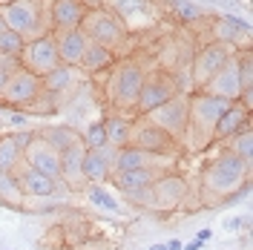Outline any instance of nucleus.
<instances>
[{
    "label": "nucleus",
    "instance_id": "f257e3e1",
    "mask_svg": "<svg viewBox=\"0 0 253 250\" xmlns=\"http://www.w3.org/2000/svg\"><path fill=\"white\" fill-rule=\"evenodd\" d=\"M248 184H251V170L230 150H224L202 172V204L219 207L233 199H242L248 193Z\"/></svg>",
    "mask_w": 253,
    "mask_h": 250
},
{
    "label": "nucleus",
    "instance_id": "f03ea898",
    "mask_svg": "<svg viewBox=\"0 0 253 250\" xmlns=\"http://www.w3.org/2000/svg\"><path fill=\"white\" fill-rule=\"evenodd\" d=\"M124 199L135 207L150 210V213H173L187 199V178L178 175V172H164L150 187L124 193Z\"/></svg>",
    "mask_w": 253,
    "mask_h": 250
},
{
    "label": "nucleus",
    "instance_id": "7ed1b4c3",
    "mask_svg": "<svg viewBox=\"0 0 253 250\" xmlns=\"http://www.w3.org/2000/svg\"><path fill=\"white\" fill-rule=\"evenodd\" d=\"M227 107H230V101L216 98V95H207V92L190 95V115H187V138H184V147L202 150L207 144H213L216 121L221 118V112L227 110Z\"/></svg>",
    "mask_w": 253,
    "mask_h": 250
},
{
    "label": "nucleus",
    "instance_id": "20e7f679",
    "mask_svg": "<svg viewBox=\"0 0 253 250\" xmlns=\"http://www.w3.org/2000/svg\"><path fill=\"white\" fill-rule=\"evenodd\" d=\"M0 15L6 20V29L17 32L23 41L41 38L49 32L46 0H12L0 9Z\"/></svg>",
    "mask_w": 253,
    "mask_h": 250
},
{
    "label": "nucleus",
    "instance_id": "39448f33",
    "mask_svg": "<svg viewBox=\"0 0 253 250\" xmlns=\"http://www.w3.org/2000/svg\"><path fill=\"white\" fill-rule=\"evenodd\" d=\"M144 81H147V69L135 61H121L115 66V72L110 75V83H107V95H110V104L118 112L132 110L135 101H138V92H141Z\"/></svg>",
    "mask_w": 253,
    "mask_h": 250
},
{
    "label": "nucleus",
    "instance_id": "423d86ee",
    "mask_svg": "<svg viewBox=\"0 0 253 250\" xmlns=\"http://www.w3.org/2000/svg\"><path fill=\"white\" fill-rule=\"evenodd\" d=\"M81 32L86 35L89 43H101L112 52H118V46L129 38L126 23L118 15H112L110 9H89L81 20Z\"/></svg>",
    "mask_w": 253,
    "mask_h": 250
},
{
    "label": "nucleus",
    "instance_id": "0eeeda50",
    "mask_svg": "<svg viewBox=\"0 0 253 250\" xmlns=\"http://www.w3.org/2000/svg\"><path fill=\"white\" fill-rule=\"evenodd\" d=\"M187 115H190V95L178 92L170 101H164L161 107H156L153 112H147L144 118H150L156 126H161L178 147H184V138H187Z\"/></svg>",
    "mask_w": 253,
    "mask_h": 250
},
{
    "label": "nucleus",
    "instance_id": "6e6552de",
    "mask_svg": "<svg viewBox=\"0 0 253 250\" xmlns=\"http://www.w3.org/2000/svg\"><path fill=\"white\" fill-rule=\"evenodd\" d=\"M17 61H20L23 69L35 72L38 78H43L52 69H58V66H61V58H58V46H55V35L46 32V35H41V38L26 41L23 49H20V55H17Z\"/></svg>",
    "mask_w": 253,
    "mask_h": 250
},
{
    "label": "nucleus",
    "instance_id": "1a4fd4ad",
    "mask_svg": "<svg viewBox=\"0 0 253 250\" xmlns=\"http://www.w3.org/2000/svg\"><path fill=\"white\" fill-rule=\"evenodd\" d=\"M135 150H147V153H161V156H178V144H175L161 126H156L150 118L138 115L129 124V144Z\"/></svg>",
    "mask_w": 253,
    "mask_h": 250
},
{
    "label": "nucleus",
    "instance_id": "9d476101",
    "mask_svg": "<svg viewBox=\"0 0 253 250\" xmlns=\"http://www.w3.org/2000/svg\"><path fill=\"white\" fill-rule=\"evenodd\" d=\"M233 55H236V49L227 46V43H219V41H213V43H207V46L199 49L196 58H193V69H190L193 89L199 92V89H202V86H205L207 81L213 78L221 66L233 58Z\"/></svg>",
    "mask_w": 253,
    "mask_h": 250
},
{
    "label": "nucleus",
    "instance_id": "9b49d317",
    "mask_svg": "<svg viewBox=\"0 0 253 250\" xmlns=\"http://www.w3.org/2000/svg\"><path fill=\"white\" fill-rule=\"evenodd\" d=\"M178 92H181V86L173 81V75H167V72L150 75V72H147V81H144L141 92H138V101H135L132 112H135V115H147V112H153L156 107H161L164 101H170V98L178 95Z\"/></svg>",
    "mask_w": 253,
    "mask_h": 250
},
{
    "label": "nucleus",
    "instance_id": "f8f14e48",
    "mask_svg": "<svg viewBox=\"0 0 253 250\" xmlns=\"http://www.w3.org/2000/svg\"><path fill=\"white\" fill-rule=\"evenodd\" d=\"M43 86H41V78L29 72V69H15L12 72V78L6 83V89H3V98H0V104L3 107H9V110H23L26 104H32L38 92H41Z\"/></svg>",
    "mask_w": 253,
    "mask_h": 250
},
{
    "label": "nucleus",
    "instance_id": "ddd939ff",
    "mask_svg": "<svg viewBox=\"0 0 253 250\" xmlns=\"http://www.w3.org/2000/svg\"><path fill=\"white\" fill-rule=\"evenodd\" d=\"M23 164L35 167L38 172H46L52 178L61 175V153H58L41 132H32L29 144L23 147Z\"/></svg>",
    "mask_w": 253,
    "mask_h": 250
},
{
    "label": "nucleus",
    "instance_id": "4468645a",
    "mask_svg": "<svg viewBox=\"0 0 253 250\" xmlns=\"http://www.w3.org/2000/svg\"><path fill=\"white\" fill-rule=\"evenodd\" d=\"M199 92H207V95H216V98H224V101H230V104H233V101H239V95H242V83H239L236 55L224 63V66H221V69H219V72H216L210 81H207Z\"/></svg>",
    "mask_w": 253,
    "mask_h": 250
},
{
    "label": "nucleus",
    "instance_id": "2eb2a0df",
    "mask_svg": "<svg viewBox=\"0 0 253 250\" xmlns=\"http://www.w3.org/2000/svg\"><path fill=\"white\" fill-rule=\"evenodd\" d=\"M84 156H86V147L84 141L69 144L66 150H61V175L58 181H63L69 190H81L86 187V178H84Z\"/></svg>",
    "mask_w": 253,
    "mask_h": 250
},
{
    "label": "nucleus",
    "instance_id": "dca6fc26",
    "mask_svg": "<svg viewBox=\"0 0 253 250\" xmlns=\"http://www.w3.org/2000/svg\"><path fill=\"white\" fill-rule=\"evenodd\" d=\"M115 153L118 150L110 147V144H104L98 150H86V156H84V178H86V184H104V181H110Z\"/></svg>",
    "mask_w": 253,
    "mask_h": 250
},
{
    "label": "nucleus",
    "instance_id": "f3484780",
    "mask_svg": "<svg viewBox=\"0 0 253 250\" xmlns=\"http://www.w3.org/2000/svg\"><path fill=\"white\" fill-rule=\"evenodd\" d=\"M15 178H17V184H20L26 199H49L58 190V178H52L46 172H38L29 164H20L15 170Z\"/></svg>",
    "mask_w": 253,
    "mask_h": 250
},
{
    "label": "nucleus",
    "instance_id": "a211bd4d",
    "mask_svg": "<svg viewBox=\"0 0 253 250\" xmlns=\"http://www.w3.org/2000/svg\"><path fill=\"white\" fill-rule=\"evenodd\" d=\"M213 35L219 43H227L233 49H251V26L233 15H219L213 20Z\"/></svg>",
    "mask_w": 253,
    "mask_h": 250
},
{
    "label": "nucleus",
    "instance_id": "6ab92c4d",
    "mask_svg": "<svg viewBox=\"0 0 253 250\" xmlns=\"http://www.w3.org/2000/svg\"><path fill=\"white\" fill-rule=\"evenodd\" d=\"M86 15L81 0H52L49 3V32L81 29V20Z\"/></svg>",
    "mask_w": 253,
    "mask_h": 250
},
{
    "label": "nucleus",
    "instance_id": "aec40b11",
    "mask_svg": "<svg viewBox=\"0 0 253 250\" xmlns=\"http://www.w3.org/2000/svg\"><path fill=\"white\" fill-rule=\"evenodd\" d=\"M55 35V46H58V58L63 66H72L78 69L81 58H84V49H86V35L81 29H66V32H52Z\"/></svg>",
    "mask_w": 253,
    "mask_h": 250
},
{
    "label": "nucleus",
    "instance_id": "412c9836",
    "mask_svg": "<svg viewBox=\"0 0 253 250\" xmlns=\"http://www.w3.org/2000/svg\"><path fill=\"white\" fill-rule=\"evenodd\" d=\"M245 126H251V112L245 110V107H239L236 101H233L227 110L221 112L219 121H216L213 141H230V138L239 132V129H245Z\"/></svg>",
    "mask_w": 253,
    "mask_h": 250
},
{
    "label": "nucleus",
    "instance_id": "4be33fe9",
    "mask_svg": "<svg viewBox=\"0 0 253 250\" xmlns=\"http://www.w3.org/2000/svg\"><path fill=\"white\" fill-rule=\"evenodd\" d=\"M115 61H118V52L101 46V43H86V49H84V58H81V63H78V69L89 72V75H95V72H104V69L115 66Z\"/></svg>",
    "mask_w": 253,
    "mask_h": 250
},
{
    "label": "nucleus",
    "instance_id": "5701e85b",
    "mask_svg": "<svg viewBox=\"0 0 253 250\" xmlns=\"http://www.w3.org/2000/svg\"><path fill=\"white\" fill-rule=\"evenodd\" d=\"M110 178L121 193H129V190L150 187V184L158 178V172H153V170H118V172H112Z\"/></svg>",
    "mask_w": 253,
    "mask_h": 250
},
{
    "label": "nucleus",
    "instance_id": "b1692460",
    "mask_svg": "<svg viewBox=\"0 0 253 250\" xmlns=\"http://www.w3.org/2000/svg\"><path fill=\"white\" fill-rule=\"evenodd\" d=\"M0 204L9 210H23L26 207V196L17 184L15 172H3L0 170Z\"/></svg>",
    "mask_w": 253,
    "mask_h": 250
},
{
    "label": "nucleus",
    "instance_id": "393cba45",
    "mask_svg": "<svg viewBox=\"0 0 253 250\" xmlns=\"http://www.w3.org/2000/svg\"><path fill=\"white\" fill-rule=\"evenodd\" d=\"M129 118L121 115V112H115L110 115L107 121H104V132H107V144L115 147V150H124L126 144H129Z\"/></svg>",
    "mask_w": 253,
    "mask_h": 250
},
{
    "label": "nucleus",
    "instance_id": "a878e982",
    "mask_svg": "<svg viewBox=\"0 0 253 250\" xmlns=\"http://www.w3.org/2000/svg\"><path fill=\"white\" fill-rule=\"evenodd\" d=\"M75 69L72 66H58V69H52L49 75H43L41 78V86H43V92L49 95H63L66 89H72V83H75Z\"/></svg>",
    "mask_w": 253,
    "mask_h": 250
},
{
    "label": "nucleus",
    "instance_id": "bb28decb",
    "mask_svg": "<svg viewBox=\"0 0 253 250\" xmlns=\"http://www.w3.org/2000/svg\"><path fill=\"white\" fill-rule=\"evenodd\" d=\"M104 9H110L112 15H118L126 23L129 17H135V15H150L153 12V3L150 0H107Z\"/></svg>",
    "mask_w": 253,
    "mask_h": 250
},
{
    "label": "nucleus",
    "instance_id": "cd10ccee",
    "mask_svg": "<svg viewBox=\"0 0 253 250\" xmlns=\"http://www.w3.org/2000/svg\"><path fill=\"white\" fill-rule=\"evenodd\" d=\"M230 153L253 172V126H245L239 129L236 135L230 138Z\"/></svg>",
    "mask_w": 253,
    "mask_h": 250
},
{
    "label": "nucleus",
    "instance_id": "c85d7f7f",
    "mask_svg": "<svg viewBox=\"0 0 253 250\" xmlns=\"http://www.w3.org/2000/svg\"><path fill=\"white\" fill-rule=\"evenodd\" d=\"M20 164H23V150L12 141V135H0V170L15 172Z\"/></svg>",
    "mask_w": 253,
    "mask_h": 250
},
{
    "label": "nucleus",
    "instance_id": "c756f323",
    "mask_svg": "<svg viewBox=\"0 0 253 250\" xmlns=\"http://www.w3.org/2000/svg\"><path fill=\"white\" fill-rule=\"evenodd\" d=\"M38 132H41V135H43L58 153L66 150L69 144H75V141L81 138V132L75 129V126H49V129H38Z\"/></svg>",
    "mask_w": 253,
    "mask_h": 250
},
{
    "label": "nucleus",
    "instance_id": "7c9ffc66",
    "mask_svg": "<svg viewBox=\"0 0 253 250\" xmlns=\"http://www.w3.org/2000/svg\"><path fill=\"white\" fill-rule=\"evenodd\" d=\"M236 66H239L242 89H253V52L251 49H236Z\"/></svg>",
    "mask_w": 253,
    "mask_h": 250
},
{
    "label": "nucleus",
    "instance_id": "2f4dec72",
    "mask_svg": "<svg viewBox=\"0 0 253 250\" xmlns=\"http://www.w3.org/2000/svg\"><path fill=\"white\" fill-rule=\"evenodd\" d=\"M81 141H84V147L86 150H98V147H104L107 144V132H104V121H98V124H89L84 132H81Z\"/></svg>",
    "mask_w": 253,
    "mask_h": 250
},
{
    "label": "nucleus",
    "instance_id": "473e14b6",
    "mask_svg": "<svg viewBox=\"0 0 253 250\" xmlns=\"http://www.w3.org/2000/svg\"><path fill=\"white\" fill-rule=\"evenodd\" d=\"M23 38L17 35V32H12V29H3L0 32V55H20V49H23Z\"/></svg>",
    "mask_w": 253,
    "mask_h": 250
},
{
    "label": "nucleus",
    "instance_id": "72a5a7b5",
    "mask_svg": "<svg viewBox=\"0 0 253 250\" xmlns=\"http://www.w3.org/2000/svg\"><path fill=\"white\" fill-rule=\"evenodd\" d=\"M15 69H20V61L15 55H0V98H3V89H6V83H9Z\"/></svg>",
    "mask_w": 253,
    "mask_h": 250
},
{
    "label": "nucleus",
    "instance_id": "f704fd0d",
    "mask_svg": "<svg viewBox=\"0 0 253 250\" xmlns=\"http://www.w3.org/2000/svg\"><path fill=\"white\" fill-rule=\"evenodd\" d=\"M86 187H89V199H92L95 204H101V207H107V210H118V202L110 199V196L98 187V184H86Z\"/></svg>",
    "mask_w": 253,
    "mask_h": 250
},
{
    "label": "nucleus",
    "instance_id": "c9c22d12",
    "mask_svg": "<svg viewBox=\"0 0 253 250\" xmlns=\"http://www.w3.org/2000/svg\"><path fill=\"white\" fill-rule=\"evenodd\" d=\"M29 138H32V132H12V141H15L20 150H23V147L29 144Z\"/></svg>",
    "mask_w": 253,
    "mask_h": 250
},
{
    "label": "nucleus",
    "instance_id": "e433bc0d",
    "mask_svg": "<svg viewBox=\"0 0 253 250\" xmlns=\"http://www.w3.org/2000/svg\"><path fill=\"white\" fill-rule=\"evenodd\" d=\"M9 121H12L15 126H26L29 115H26V112H12V115H9Z\"/></svg>",
    "mask_w": 253,
    "mask_h": 250
},
{
    "label": "nucleus",
    "instance_id": "4c0bfd02",
    "mask_svg": "<svg viewBox=\"0 0 253 250\" xmlns=\"http://www.w3.org/2000/svg\"><path fill=\"white\" fill-rule=\"evenodd\" d=\"M81 3H84V9L89 12V9H104V3H107V0H81Z\"/></svg>",
    "mask_w": 253,
    "mask_h": 250
},
{
    "label": "nucleus",
    "instance_id": "58836bf2",
    "mask_svg": "<svg viewBox=\"0 0 253 250\" xmlns=\"http://www.w3.org/2000/svg\"><path fill=\"white\" fill-rule=\"evenodd\" d=\"M202 245H205V242H199V239H196V242H190L187 248H181V250H199V248H202Z\"/></svg>",
    "mask_w": 253,
    "mask_h": 250
},
{
    "label": "nucleus",
    "instance_id": "ea45409f",
    "mask_svg": "<svg viewBox=\"0 0 253 250\" xmlns=\"http://www.w3.org/2000/svg\"><path fill=\"white\" fill-rule=\"evenodd\" d=\"M210 236H213V233H210V230H199V236H196V239H199V242H207Z\"/></svg>",
    "mask_w": 253,
    "mask_h": 250
},
{
    "label": "nucleus",
    "instance_id": "a19ab883",
    "mask_svg": "<svg viewBox=\"0 0 253 250\" xmlns=\"http://www.w3.org/2000/svg\"><path fill=\"white\" fill-rule=\"evenodd\" d=\"M167 250H181V242H178V239H173V242L167 245Z\"/></svg>",
    "mask_w": 253,
    "mask_h": 250
},
{
    "label": "nucleus",
    "instance_id": "79ce46f5",
    "mask_svg": "<svg viewBox=\"0 0 253 250\" xmlns=\"http://www.w3.org/2000/svg\"><path fill=\"white\" fill-rule=\"evenodd\" d=\"M150 250H167V245H153Z\"/></svg>",
    "mask_w": 253,
    "mask_h": 250
},
{
    "label": "nucleus",
    "instance_id": "37998d69",
    "mask_svg": "<svg viewBox=\"0 0 253 250\" xmlns=\"http://www.w3.org/2000/svg\"><path fill=\"white\" fill-rule=\"evenodd\" d=\"M6 29V20H3V15H0V32Z\"/></svg>",
    "mask_w": 253,
    "mask_h": 250
},
{
    "label": "nucleus",
    "instance_id": "c03bdc74",
    "mask_svg": "<svg viewBox=\"0 0 253 250\" xmlns=\"http://www.w3.org/2000/svg\"><path fill=\"white\" fill-rule=\"evenodd\" d=\"M6 3H12V0H0V9H3V6H6Z\"/></svg>",
    "mask_w": 253,
    "mask_h": 250
}]
</instances>
